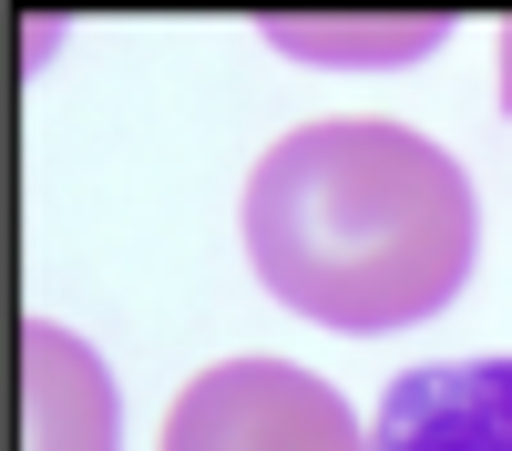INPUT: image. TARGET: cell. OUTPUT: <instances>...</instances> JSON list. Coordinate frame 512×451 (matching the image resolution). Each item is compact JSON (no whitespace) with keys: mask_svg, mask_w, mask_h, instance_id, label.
I'll return each mask as SVG.
<instances>
[{"mask_svg":"<svg viewBox=\"0 0 512 451\" xmlns=\"http://www.w3.org/2000/svg\"><path fill=\"white\" fill-rule=\"evenodd\" d=\"M482 246L472 175L410 123H297L246 175V257L318 328H410L461 298Z\"/></svg>","mask_w":512,"mask_h":451,"instance_id":"obj_1","label":"cell"},{"mask_svg":"<svg viewBox=\"0 0 512 451\" xmlns=\"http://www.w3.org/2000/svg\"><path fill=\"white\" fill-rule=\"evenodd\" d=\"M164 451H369V421L318 369L226 359L205 380H185L175 421H164Z\"/></svg>","mask_w":512,"mask_h":451,"instance_id":"obj_2","label":"cell"},{"mask_svg":"<svg viewBox=\"0 0 512 451\" xmlns=\"http://www.w3.org/2000/svg\"><path fill=\"white\" fill-rule=\"evenodd\" d=\"M502 103H512V21H502Z\"/></svg>","mask_w":512,"mask_h":451,"instance_id":"obj_6","label":"cell"},{"mask_svg":"<svg viewBox=\"0 0 512 451\" xmlns=\"http://www.w3.org/2000/svg\"><path fill=\"white\" fill-rule=\"evenodd\" d=\"M21 451H123L113 369L52 318L21 328Z\"/></svg>","mask_w":512,"mask_h":451,"instance_id":"obj_4","label":"cell"},{"mask_svg":"<svg viewBox=\"0 0 512 451\" xmlns=\"http://www.w3.org/2000/svg\"><path fill=\"white\" fill-rule=\"evenodd\" d=\"M287 52H308V62H400L420 52V41H441V21H400V31H338V21H267Z\"/></svg>","mask_w":512,"mask_h":451,"instance_id":"obj_5","label":"cell"},{"mask_svg":"<svg viewBox=\"0 0 512 451\" xmlns=\"http://www.w3.org/2000/svg\"><path fill=\"white\" fill-rule=\"evenodd\" d=\"M369 451H512V359L400 369L369 410Z\"/></svg>","mask_w":512,"mask_h":451,"instance_id":"obj_3","label":"cell"}]
</instances>
